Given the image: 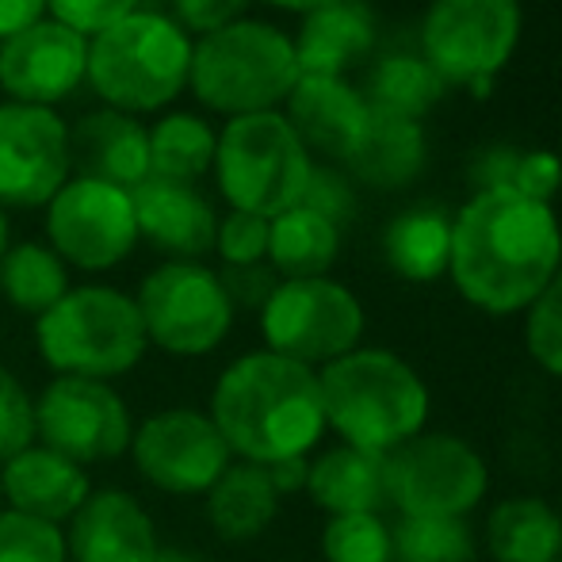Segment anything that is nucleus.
I'll return each instance as SVG.
<instances>
[{
    "mask_svg": "<svg viewBox=\"0 0 562 562\" xmlns=\"http://www.w3.org/2000/svg\"><path fill=\"white\" fill-rule=\"evenodd\" d=\"M368 314L352 288L334 276L280 280L260 311V337L276 356L322 371L326 363L360 348Z\"/></svg>",
    "mask_w": 562,
    "mask_h": 562,
    "instance_id": "nucleus-9",
    "label": "nucleus"
},
{
    "mask_svg": "<svg viewBox=\"0 0 562 562\" xmlns=\"http://www.w3.org/2000/svg\"><path fill=\"white\" fill-rule=\"evenodd\" d=\"M218 280H223V291L234 311H265V303L272 299L280 276L265 265H237V268H218Z\"/></svg>",
    "mask_w": 562,
    "mask_h": 562,
    "instance_id": "nucleus-42",
    "label": "nucleus"
},
{
    "mask_svg": "<svg viewBox=\"0 0 562 562\" xmlns=\"http://www.w3.org/2000/svg\"><path fill=\"white\" fill-rule=\"evenodd\" d=\"M249 4L252 0H169V15L192 38H203L229 27V23L245 20Z\"/></svg>",
    "mask_w": 562,
    "mask_h": 562,
    "instance_id": "nucleus-41",
    "label": "nucleus"
},
{
    "mask_svg": "<svg viewBox=\"0 0 562 562\" xmlns=\"http://www.w3.org/2000/svg\"><path fill=\"white\" fill-rule=\"evenodd\" d=\"M360 92L371 112L422 123L445 100L448 85L440 81V74L422 54H391V58L375 61V69L368 77V89Z\"/></svg>",
    "mask_w": 562,
    "mask_h": 562,
    "instance_id": "nucleus-30",
    "label": "nucleus"
},
{
    "mask_svg": "<svg viewBox=\"0 0 562 562\" xmlns=\"http://www.w3.org/2000/svg\"><path fill=\"white\" fill-rule=\"evenodd\" d=\"M215 252L223 268L237 265H265L268 260V218L226 211L215 229Z\"/></svg>",
    "mask_w": 562,
    "mask_h": 562,
    "instance_id": "nucleus-37",
    "label": "nucleus"
},
{
    "mask_svg": "<svg viewBox=\"0 0 562 562\" xmlns=\"http://www.w3.org/2000/svg\"><path fill=\"white\" fill-rule=\"evenodd\" d=\"M306 494L329 517L348 513H383L386 509V474L383 456L352 445L326 448L311 459Z\"/></svg>",
    "mask_w": 562,
    "mask_h": 562,
    "instance_id": "nucleus-25",
    "label": "nucleus"
},
{
    "mask_svg": "<svg viewBox=\"0 0 562 562\" xmlns=\"http://www.w3.org/2000/svg\"><path fill=\"white\" fill-rule=\"evenodd\" d=\"M89 77V38L43 15L0 43V92L15 104L54 108Z\"/></svg>",
    "mask_w": 562,
    "mask_h": 562,
    "instance_id": "nucleus-16",
    "label": "nucleus"
},
{
    "mask_svg": "<svg viewBox=\"0 0 562 562\" xmlns=\"http://www.w3.org/2000/svg\"><path fill=\"white\" fill-rule=\"evenodd\" d=\"M131 459L134 471L161 494L203 497L234 463V451L207 409L169 406L134 425Z\"/></svg>",
    "mask_w": 562,
    "mask_h": 562,
    "instance_id": "nucleus-14",
    "label": "nucleus"
},
{
    "mask_svg": "<svg viewBox=\"0 0 562 562\" xmlns=\"http://www.w3.org/2000/svg\"><path fill=\"white\" fill-rule=\"evenodd\" d=\"M326 429L340 445L386 456L425 432L432 394L409 360L391 348H352L318 371Z\"/></svg>",
    "mask_w": 562,
    "mask_h": 562,
    "instance_id": "nucleus-3",
    "label": "nucleus"
},
{
    "mask_svg": "<svg viewBox=\"0 0 562 562\" xmlns=\"http://www.w3.org/2000/svg\"><path fill=\"white\" fill-rule=\"evenodd\" d=\"M142 0H46V15L66 27H74L77 35L92 38L104 27H112L123 15L138 12Z\"/></svg>",
    "mask_w": 562,
    "mask_h": 562,
    "instance_id": "nucleus-39",
    "label": "nucleus"
},
{
    "mask_svg": "<svg viewBox=\"0 0 562 562\" xmlns=\"http://www.w3.org/2000/svg\"><path fill=\"white\" fill-rule=\"evenodd\" d=\"M149 134V177L157 180H177V184H195L207 177L215 165L218 131L195 112H165Z\"/></svg>",
    "mask_w": 562,
    "mask_h": 562,
    "instance_id": "nucleus-29",
    "label": "nucleus"
},
{
    "mask_svg": "<svg viewBox=\"0 0 562 562\" xmlns=\"http://www.w3.org/2000/svg\"><path fill=\"white\" fill-rule=\"evenodd\" d=\"M195 38L169 12L138 8L89 38V77L104 108L157 115L188 89Z\"/></svg>",
    "mask_w": 562,
    "mask_h": 562,
    "instance_id": "nucleus-4",
    "label": "nucleus"
},
{
    "mask_svg": "<svg viewBox=\"0 0 562 562\" xmlns=\"http://www.w3.org/2000/svg\"><path fill=\"white\" fill-rule=\"evenodd\" d=\"M92 490L97 486H92L89 467L74 463L61 451L38 445V440L23 451H15L8 463H0L4 509L46 520V525H69V517L81 509Z\"/></svg>",
    "mask_w": 562,
    "mask_h": 562,
    "instance_id": "nucleus-19",
    "label": "nucleus"
},
{
    "mask_svg": "<svg viewBox=\"0 0 562 562\" xmlns=\"http://www.w3.org/2000/svg\"><path fill=\"white\" fill-rule=\"evenodd\" d=\"M74 177L69 126L54 108L0 104V207H46Z\"/></svg>",
    "mask_w": 562,
    "mask_h": 562,
    "instance_id": "nucleus-15",
    "label": "nucleus"
},
{
    "mask_svg": "<svg viewBox=\"0 0 562 562\" xmlns=\"http://www.w3.org/2000/svg\"><path fill=\"white\" fill-rule=\"evenodd\" d=\"M291 43H295L299 74L348 77V69L360 66L375 46V15L363 0H337L303 15Z\"/></svg>",
    "mask_w": 562,
    "mask_h": 562,
    "instance_id": "nucleus-23",
    "label": "nucleus"
},
{
    "mask_svg": "<svg viewBox=\"0 0 562 562\" xmlns=\"http://www.w3.org/2000/svg\"><path fill=\"white\" fill-rule=\"evenodd\" d=\"M0 562H69L66 532L15 509H0Z\"/></svg>",
    "mask_w": 562,
    "mask_h": 562,
    "instance_id": "nucleus-35",
    "label": "nucleus"
},
{
    "mask_svg": "<svg viewBox=\"0 0 562 562\" xmlns=\"http://www.w3.org/2000/svg\"><path fill=\"white\" fill-rule=\"evenodd\" d=\"M154 562H203V559L195 555V551H184V548H161Z\"/></svg>",
    "mask_w": 562,
    "mask_h": 562,
    "instance_id": "nucleus-46",
    "label": "nucleus"
},
{
    "mask_svg": "<svg viewBox=\"0 0 562 562\" xmlns=\"http://www.w3.org/2000/svg\"><path fill=\"white\" fill-rule=\"evenodd\" d=\"M0 509H4V497H0Z\"/></svg>",
    "mask_w": 562,
    "mask_h": 562,
    "instance_id": "nucleus-48",
    "label": "nucleus"
},
{
    "mask_svg": "<svg viewBox=\"0 0 562 562\" xmlns=\"http://www.w3.org/2000/svg\"><path fill=\"white\" fill-rule=\"evenodd\" d=\"M8 249H12V223H8V211L0 207V260H4Z\"/></svg>",
    "mask_w": 562,
    "mask_h": 562,
    "instance_id": "nucleus-47",
    "label": "nucleus"
},
{
    "mask_svg": "<svg viewBox=\"0 0 562 562\" xmlns=\"http://www.w3.org/2000/svg\"><path fill=\"white\" fill-rule=\"evenodd\" d=\"M268 4L283 8V12H295V15H311V12H318V8L337 4V0H268Z\"/></svg>",
    "mask_w": 562,
    "mask_h": 562,
    "instance_id": "nucleus-45",
    "label": "nucleus"
},
{
    "mask_svg": "<svg viewBox=\"0 0 562 562\" xmlns=\"http://www.w3.org/2000/svg\"><path fill=\"white\" fill-rule=\"evenodd\" d=\"M425 161H429V146H425L422 123L368 112V123H363L360 138L345 154L340 169L348 172L352 184L398 192V188H409L422 177Z\"/></svg>",
    "mask_w": 562,
    "mask_h": 562,
    "instance_id": "nucleus-22",
    "label": "nucleus"
},
{
    "mask_svg": "<svg viewBox=\"0 0 562 562\" xmlns=\"http://www.w3.org/2000/svg\"><path fill=\"white\" fill-rule=\"evenodd\" d=\"M299 77L303 74L288 31L245 15L215 35L195 38L188 89L207 112L241 119L280 112Z\"/></svg>",
    "mask_w": 562,
    "mask_h": 562,
    "instance_id": "nucleus-6",
    "label": "nucleus"
},
{
    "mask_svg": "<svg viewBox=\"0 0 562 562\" xmlns=\"http://www.w3.org/2000/svg\"><path fill=\"white\" fill-rule=\"evenodd\" d=\"M69 165L74 177H92L115 188H134L149 177L146 123L115 108H97L69 126Z\"/></svg>",
    "mask_w": 562,
    "mask_h": 562,
    "instance_id": "nucleus-20",
    "label": "nucleus"
},
{
    "mask_svg": "<svg viewBox=\"0 0 562 562\" xmlns=\"http://www.w3.org/2000/svg\"><path fill=\"white\" fill-rule=\"evenodd\" d=\"M482 540L494 562H562V513L543 497H505L486 513Z\"/></svg>",
    "mask_w": 562,
    "mask_h": 562,
    "instance_id": "nucleus-26",
    "label": "nucleus"
},
{
    "mask_svg": "<svg viewBox=\"0 0 562 562\" xmlns=\"http://www.w3.org/2000/svg\"><path fill=\"white\" fill-rule=\"evenodd\" d=\"M268 479H272L276 494L291 497V494H306V474H311V456H295V459H280V463L265 467Z\"/></svg>",
    "mask_w": 562,
    "mask_h": 562,
    "instance_id": "nucleus-44",
    "label": "nucleus"
},
{
    "mask_svg": "<svg viewBox=\"0 0 562 562\" xmlns=\"http://www.w3.org/2000/svg\"><path fill=\"white\" fill-rule=\"evenodd\" d=\"M207 414L234 459L260 467L311 456L326 437L318 371L268 348L226 363L215 379Z\"/></svg>",
    "mask_w": 562,
    "mask_h": 562,
    "instance_id": "nucleus-2",
    "label": "nucleus"
},
{
    "mask_svg": "<svg viewBox=\"0 0 562 562\" xmlns=\"http://www.w3.org/2000/svg\"><path fill=\"white\" fill-rule=\"evenodd\" d=\"M74 288L69 268L46 241H20L0 260V295L12 311L43 318Z\"/></svg>",
    "mask_w": 562,
    "mask_h": 562,
    "instance_id": "nucleus-31",
    "label": "nucleus"
},
{
    "mask_svg": "<svg viewBox=\"0 0 562 562\" xmlns=\"http://www.w3.org/2000/svg\"><path fill=\"white\" fill-rule=\"evenodd\" d=\"M35 445V398L12 368L0 363V463Z\"/></svg>",
    "mask_w": 562,
    "mask_h": 562,
    "instance_id": "nucleus-36",
    "label": "nucleus"
},
{
    "mask_svg": "<svg viewBox=\"0 0 562 562\" xmlns=\"http://www.w3.org/2000/svg\"><path fill=\"white\" fill-rule=\"evenodd\" d=\"M311 169V149L303 146L283 112L226 119V126L218 131L215 165H211L229 211L260 218H276L299 207Z\"/></svg>",
    "mask_w": 562,
    "mask_h": 562,
    "instance_id": "nucleus-7",
    "label": "nucleus"
},
{
    "mask_svg": "<svg viewBox=\"0 0 562 562\" xmlns=\"http://www.w3.org/2000/svg\"><path fill=\"white\" fill-rule=\"evenodd\" d=\"M46 15V0H0V43Z\"/></svg>",
    "mask_w": 562,
    "mask_h": 562,
    "instance_id": "nucleus-43",
    "label": "nucleus"
},
{
    "mask_svg": "<svg viewBox=\"0 0 562 562\" xmlns=\"http://www.w3.org/2000/svg\"><path fill=\"white\" fill-rule=\"evenodd\" d=\"M138 314L149 348L180 360L211 356L234 329L237 311L229 306L223 280L203 260H165L142 280Z\"/></svg>",
    "mask_w": 562,
    "mask_h": 562,
    "instance_id": "nucleus-11",
    "label": "nucleus"
},
{
    "mask_svg": "<svg viewBox=\"0 0 562 562\" xmlns=\"http://www.w3.org/2000/svg\"><path fill=\"white\" fill-rule=\"evenodd\" d=\"M368 100L348 77H311L303 74L291 97L283 100V115L295 126L303 146L329 161H345L352 142L368 123Z\"/></svg>",
    "mask_w": 562,
    "mask_h": 562,
    "instance_id": "nucleus-21",
    "label": "nucleus"
},
{
    "mask_svg": "<svg viewBox=\"0 0 562 562\" xmlns=\"http://www.w3.org/2000/svg\"><path fill=\"white\" fill-rule=\"evenodd\" d=\"M46 245L81 272H112L138 249V223L126 188L69 177L46 203Z\"/></svg>",
    "mask_w": 562,
    "mask_h": 562,
    "instance_id": "nucleus-13",
    "label": "nucleus"
},
{
    "mask_svg": "<svg viewBox=\"0 0 562 562\" xmlns=\"http://www.w3.org/2000/svg\"><path fill=\"white\" fill-rule=\"evenodd\" d=\"M322 559L326 562H394L391 520L383 513H348L329 517L322 528Z\"/></svg>",
    "mask_w": 562,
    "mask_h": 562,
    "instance_id": "nucleus-33",
    "label": "nucleus"
},
{
    "mask_svg": "<svg viewBox=\"0 0 562 562\" xmlns=\"http://www.w3.org/2000/svg\"><path fill=\"white\" fill-rule=\"evenodd\" d=\"M340 257V226L306 207H291L268 218V268L280 280L329 276Z\"/></svg>",
    "mask_w": 562,
    "mask_h": 562,
    "instance_id": "nucleus-28",
    "label": "nucleus"
},
{
    "mask_svg": "<svg viewBox=\"0 0 562 562\" xmlns=\"http://www.w3.org/2000/svg\"><path fill=\"white\" fill-rule=\"evenodd\" d=\"M299 207L314 211V215L329 218L334 226L345 229L348 218L356 215V188H352V180H348V172L340 169V165H318V161H314Z\"/></svg>",
    "mask_w": 562,
    "mask_h": 562,
    "instance_id": "nucleus-38",
    "label": "nucleus"
},
{
    "mask_svg": "<svg viewBox=\"0 0 562 562\" xmlns=\"http://www.w3.org/2000/svg\"><path fill=\"white\" fill-rule=\"evenodd\" d=\"M35 348L54 375L115 383L149 352L134 295L112 283H77L43 318H35Z\"/></svg>",
    "mask_w": 562,
    "mask_h": 562,
    "instance_id": "nucleus-5",
    "label": "nucleus"
},
{
    "mask_svg": "<svg viewBox=\"0 0 562 562\" xmlns=\"http://www.w3.org/2000/svg\"><path fill=\"white\" fill-rule=\"evenodd\" d=\"M562 268V226L551 203L509 188L474 192L451 218L448 276L474 311L525 314Z\"/></svg>",
    "mask_w": 562,
    "mask_h": 562,
    "instance_id": "nucleus-1",
    "label": "nucleus"
},
{
    "mask_svg": "<svg viewBox=\"0 0 562 562\" xmlns=\"http://www.w3.org/2000/svg\"><path fill=\"white\" fill-rule=\"evenodd\" d=\"M138 241L157 249L165 260H203L215 252L218 215L195 184L146 177L131 192Z\"/></svg>",
    "mask_w": 562,
    "mask_h": 562,
    "instance_id": "nucleus-18",
    "label": "nucleus"
},
{
    "mask_svg": "<svg viewBox=\"0 0 562 562\" xmlns=\"http://www.w3.org/2000/svg\"><path fill=\"white\" fill-rule=\"evenodd\" d=\"M394 562H474V532L463 517H398L391 525Z\"/></svg>",
    "mask_w": 562,
    "mask_h": 562,
    "instance_id": "nucleus-32",
    "label": "nucleus"
},
{
    "mask_svg": "<svg viewBox=\"0 0 562 562\" xmlns=\"http://www.w3.org/2000/svg\"><path fill=\"white\" fill-rule=\"evenodd\" d=\"M525 348L536 368L562 379V268L525 311Z\"/></svg>",
    "mask_w": 562,
    "mask_h": 562,
    "instance_id": "nucleus-34",
    "label": "nucleus"
},
{
    "mask_svg": "<svg viewBox=\"0 0 562 562\" xmlns=\"http://www.w3.org/2000/svg\"><path fill=\"white\" fill-rule=\"evenodd\" d=\"M386 505L398 517H471L490 490V467L456 432H417L383 456Z\"/></svg>",
    "mask_w": 562,
    "mask_h": 562,
    "instance_id": "nucleus-10",
    "label": "nucleus"
},
{
    "mask_svg": "<svg viewBox=\"0 0 562 562\" xmlns=\"http://www.w3.org/2000/svg\"><path fill=\"white\" fill-rule=\"evenodd\" d=\"M280 502L283 497L276 494L265 467L234 459L223 479L203 494V517L223 543H252L276 525Z\"/></svg>",
    "mask_w": 562,
    "mask_h": 562,
    "instance_id": "nucleus-24",
    "label": "nucleus"
},
{
    "mask_svg": "<svg viewBox=\"0 0 562 562\" xmlns=\"http://www.w3.org/2000/svg\"><path fill=\"white\" fill-rule=\"evenodd\" d=\"M520 27V0H432L422 20V58L445 85L486 97L517 54Z\"/></svg>",
    "mask_w": 562,
    "mask_h": 562,
    "instance_id": "nucleus-8",
    "label": "nucleus"
},
{
    "mask_svg": "<svg viewBox=\"0 0 562 562\" xmlns=\"http://www.w3.org/2000/svg\"><path fill=\"white\" fill-rule=\"evenodd\" d=\"M61 532L69 562H154L161 551L149 509L115 486L92 490Z\"/></svg>",
    "mask_w": 562,
    "mask_h": 562,
    "instance_id": "nucleus-17",
    "label": "nucleus"
},
{
    "mask_svg": "<svg viewBox=\"0 0 562 562\" xmlns=\"http://www.w3.org/2000/svg\"><path fill=\"white\" fill-rule=\"evenodd\" d=\"M559 188H562L559 154H551V149H528V154L517 157L509 192L525 195V200H536V203H551L559 195Z\"/></svg>",
    "mask_w": 562,
    "mask_h": 562,
    "instance_id": "nucleus-40",
    "label": "nucleus"
},
{
    "mask_svg": "<svg viewBox=\"0 0 562 562\" xmlns=\"http://www.w3.org/2000/svg\"><path fill=\"white\" fill-rule=\"evenodd\" d=\"M35 440L81 467L112 463L134 440V417L115 383L54 375L35 398Z\"/></svg>",
    "mask_w": 562,
    "mask_h": 562,
    "instance_id": "nucleus-12",
    "label": "nucleus"
},
{
    "mask_svg": "<svg viewBox=\"0 0 562 562\" xmlns=\"http://www.w3.org/2000/svg\"><path fill=\"white\" fill-rule=\"evenodd\" d=\"M383 257L406 283H437L448 276L451 218L440 207H409L383 229Z\"/></svg>",
    "mask_w": 562,
    "mask_h": 562,
    "instance_id": "nucleus-27",
    "label": "nucleus"
}]
</instances>
